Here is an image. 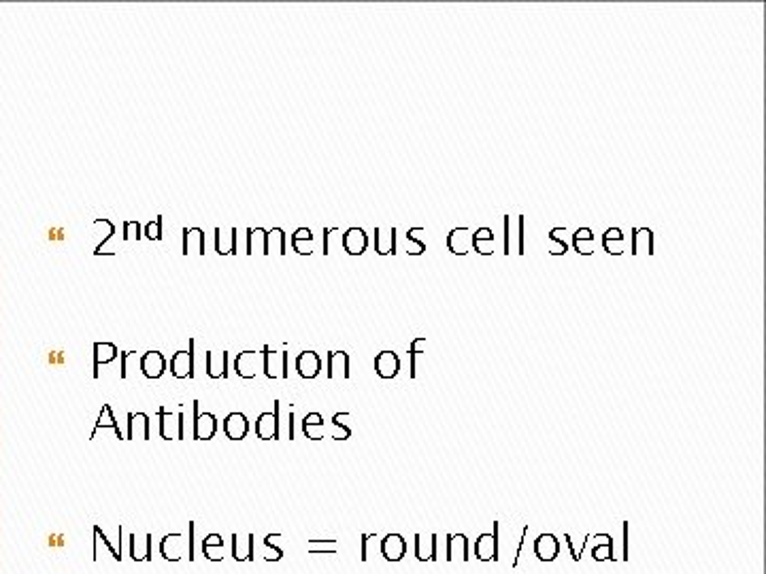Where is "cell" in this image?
Instances as JSON below:
<instances>
[{
	"instance_id": "27",
	"label": "cell",
	"mask_w": 766,
	"mask_h": 574,
	"mask_svg": "<svg viewBox=\"0 0 766 574\" xmlns=\"http://www.w3.org/2000/svg\"><path fill=\"white\" fill-rule=\"evenodd\" d=\"M324 417H322V412H317V410H313V412H309V415H304V419H302V432H304V436L306 438H311V440H322L324 438Z\"/></svg>"
},
{
	"instance_id": "46",
	"label": "cell",
	"mask_w": 766,
	"mask_h": 574,
	"mask_svg": "<svg viewBox=\"0 0 766 574\" xmlns=\"http://www.w3.org/2000/svg\"><path fill=\"white\" fill-rule=\"evenodd\" d=\"M124 238L126 241H132V238H141V223L134 221V219H128L124 221Z\"/></svg>"
},
{
	"instance_id": "35",
	"label": "cell",
	"mask_w": 766,
	"mask_h": 574,
	"mask_svg": "<svg viewBox=\"0 0 766 574\" xmlns=\"http://www.w3.org/2000/svg\"><path fill=\"white\" fill-rule=\"evenodd\" d=\"M101 428H113V430H115V434H117V438H119V440H124V434H121L119 424L115 421L113 410H111V406H109V404H105V406H103V410H101V419H98V424H96V430L92 432V436H94Z\"/></svg>"
},
{
	"instance_id": "50",
	"label": "cell",
	"mask_w": 766,
	"mask_h": 574,
	"mask_svg": "<svg viewBox=\"0 0 766 574\" xmlns=\"http://www.w3.org/2000/svg\"><path fill=\"white\" fill-rule=\"evenodd\" d=\"M622 532H624V555H622V559L628 562L630 559V523L628 521H624Z\"/></svg>"
},
{
	"instance_id": "13",
	"label": "cell",
	"mask_w": 766,
	"mask_h": 574,
	"mask_svg": "<svg viewBox=\"0 0 766 574\" xmlns=\"http://www.w3.org/2000/svg\"><path fill=\"white\" fill-rule=\"evenodd\" d=\"M375 372H377L379 379H394L398 372H401V358H398L390 349L381 351V354H377V358H375Z\"/></svg>"
},
{
	"instance_id": "49",
	"label": "cell",
	"mask_w": 766,
	"mask_h": 574,
	"mask_svg": "<svg viewBox=\"0 0 766 574\" xmlns=\"http://www.w3.org/2000/svg\"><path fill=\"white\" fill-rule=\"evenodd\" d=\"M526 538H528V525H524V528H522V536H519V545H517L515 559H513L511 568H517V566H519V557H522V551H524V545H526Z\"/></svg>"
},
{
	"instance_id": "37",
	"label": "cell",
	"mask_w": 766,
	"mask_h": 574,
	"mask_svg": "<svg viewBox=\"0 0 766 574\" xmlns=\"http://www.w3.org/2000/svg\"><path fill=\"white\" fill-rule=\"evenodd\" d=\"M345 415H349L347 410L345 412H336L334 415V417H332V428H334V434H332V438L334 440H347L349 436H351V428H347L341 419L345 417Z\"/></svg>"
},
{
	"instance_id": "23",
	"label": "cell",
	"mask_w": 766,
	"mask_h": 574,
	"mask_svg": "<svg viewBox=\"0 0 766 574\" xmlns=\"http://www.w3.org/2000/svg\"><path fill=\"white\" fill-rule=\"evenodd\" d=\"M602 249L609 255H622L626 251V236L622 228H607L602 234Z\"/></svg>"
},
{
	"instance_id": "39",
	"label": "cell",
	"mask_w": 766,
	"mask_h": 574,
	"mask_svg": "<svg viewBox=\"0 0 766 574\" xmlns=\"http://www.w3.org/2000/svg\"><path fill=\"white\" fill-rule=\"evenodd\" d=\"M306 551L309 553H336V540H309L306 542Z\"/></svg>"
},
{
	"instance_id": "44",
	"label": "cell",
	"mask_w": 766,
	"mask_h": 574,
	"mask_svg": "<svg viewBox=\"0 0 766 574\" xmlns=\"http://www.w3.org/2000/svg\"><path fill=\"white\" fill-rule=\"evenodd\" d=\"M275 536H277V534H275ZM275 536H272V534H268V536H266V540H264V547L270 551V555H266V557H264L266 562H279V559L284 557V549H279V547H275V545H272V538H275Z\"/></svg>"
},
{
	"instance_id": "12",
	"label": "cell",
	"mask_w": 766,
	"mask_h": 574,
	"mask_svg": "<svg viewBox=\"0 0 766 574\" xmlns=\"http://www.w3.org/2000/svg\"><path fill=\"white\" fill-rule=\"evenodd\" d=\"M415 557H417V562H437V557H439V536L430 534L426 538L424 534H415Z\"/></svg>"
},
{
	"instance_id": "21",
	"label": "cell",
	"mask_w": 766,
	"mask_h": 574,
	"mask_svg": "<svg viewBox=\"0 0 766 574\" xmlns=\"http://www.w3.org/2000/svg\"><path fill=\"white\" fill-rule=\"evenodd\" d=\"M204 364H207V374L211 379H226L228 376V351H222V354L207 351Z\"/></svg>"
},
{
	"instance_id": "14",
	"label": "cell",
	"mask_w": 766,
	"mask_h": 574,
	"mask_svg": "<svg viewBox=\"0 0 766 574\" xmlns=\"http://www.w3.org/2000/svg\"><path fill=\"white\" fill-rule=\"evenodd\" d=\"M141 372L147 379H160L166 372V358L156 349L147 351V354L141 358Z\"/></svg>"
},
{
	"instance_id": "6",
	"label": "cell",
	"mask_w": 766,
	"mask_h": 574,
	"mask_svg": "<svg viewBox=\"0 0 766 574\" xmlns=\"http://www.w3.org/2000/svg\"><path fill=\"white\" fill-rule=\"evenodd\" d=\"M194 345L196 340L190 338V349L177 351L171 358V374L175 379H194Z\"/></svg>"
},
{
	"instance_id": "34",
	"label": "cell",
	"mask_w": 766,
	"mask_h": 574,
	"mask_svg": "<svg viewBox=\"0 0 766 574\" xmlns=\"http://www.w3.org/2000/svg\"><path fill=\"white\" fill-rule=\"evenodd\" d=\"M266 247H268V253L270 251H277L279 255H286L288 253V236H286L284 228H272V230H268V234H266Z\"/></svg>"
},
{
	"instance_id": "19",
	"label": "cell",
	"mask_w": 766,
	"mask_h": 574,
	"mask_svg": "<svg viewBox=\"0 0 766 574\" xmlns=\"http://www.w3.org/2000/svg\"><path fill=\"white\" fill-rule=\"evenodd\" d=\"M445 559L447 562H455L462 559L469 562V538L464 534H447V549H445Z\"/></svg>"
},
{
	"instance_id": "25",
	"label": "cell",
	"mask_w": 766,
	"mask_h": 574,
	"mask_svg": "<svg viewBox=\"0 0 766 574\" xmlns=\"http://www.w3.org/2000/svg\"><path fill=\"white\" fill-rule=\"evenodd\" d=\"M496 247V236L492 228H479L477 232H473V249L481 255H492Z\"/></svg>"
},
{
	"instance_id": "30",
	"label": "cell",
	"mask_w": 766,
	"mask_h": 574,
	"mask_svg": "<svg viewBox=\"0 0 766 574\" xmlns=\"http://www.w3.org/2000/svg\"><path fill=\"white\" fill-rule=\"evenodd\" d=\"M202 553L209 562H222L224 559V538L220 534H209L202 540Z\"/></svg>"
},
{
	"instance_id": "15",
	"label": "cell",
	"mask_w": 766,
	"mask_h": 574,
	"mask_svg": "<svg viewBox=\"0 0 766 574\" xmlns=\"http://www.w3.org/2000/svg\"><path fill=\"white\" fill-rule=\"evenodd\" d=\"M296 372L302 379H315L322 372V358L315 351H302L296 356Z\"/></svg>"
},
{
	"instance_id": "38",
	"label": "cell",
	"mask_w": 766,
	"mask_h": 574,
	"mask_svg": "<svg viewBox=\"0 0 766 574\" xmlns=\"http://www.w3.org/2000/svg\"><path fill=\"white\" fill-rule=\"evenodd\" d=\"M592 557L596 559V562H607V559H616V557H613V538L607 534V538H604V542H602V545H596L594 549H592Z\"/></svg>"
},
{
	"instance_id": "18",
	"label": "cell",
	"mask_w": 766,
	"mask_h": 574,
	"mask_svg": "<svg viewBox=\"0 0 766 574\" xmlns=\"http://www.w3.org/2000/svg\"><path fill=\"white\" fill-rule=\"evenodd\" d=\"M149 440L151 438V426H149V417L145 412H128V432L124 440Z\"/></svg>"
},
{
	"instance_id": "26",
	"label": "cell",
	"mask_w": 766,
	"mask_h": 574,
	"mask_svg": "<svg viewBox=\"0 0 766 574\" xmlns=\"http://www.w3.org/2000/svg\"><path fill=\"white\" fill-rule=\"evenodd\" d=\"M594 245H596V236L592 232V228L584 226L577 228L573 234V247L579 255H592L594 253Z\"/></svg>"
},
{
	"instance_id": "43",
	"label": "cell",
	"mask_w": 766,
	"mask_h": 574,
	"mask_svg": "<svg viewBox=\"0 0 766 574\" xmlns=\"http://www.w3.org/2000/svg\"><path fill=\"white\" fill-rule=\"evenodd\" d=\"M526 219H524V215H519L517 217V253L519 255H524L526 253Z\"/></svg>"
},
{
	"instance_id": "4",
	"label": "cell",
	"mask_w": 766,
	"mask_h": 574,
	"mask_svg": "<svg viewBox=\"0 0 766 574\" xmlns=\"http://www.w3.org/2000/svg\"><path fill=\"white\" fill-rule=\"evenodd\" d=\"M475 557L481 562H498V521H494V532H485L475 540Z\"/></svg>"
},
{
	"instance_id": "29",
	"label": "cell",
	"mask_w": 766,
	"mask_h": 574,
	"mask_svg": "<svg viewBox=\"0 0 766 574\" xmlns=\"http://www.w3.org/2000/svg\"><path fill=\"white\" fill-rule=\"evenodd\" d=\"M313 243H315V238H313V234H311V230H309V228H298V230L290 236V245H292V249H294L296 253H300V255H309V253H313Z\"/></svg>"
},
{
	"instance_id": "52",
	"label": "cell",
	"mask_w": 766,
	"mask_h": 574,
	"mask_svg": "<svg viewBox=\"0 0 766 574\" xmlns=\"http://www.w3.org/2000/svg\"><path fill=\"white\" fill-rule=\"evenodd\" d=\"M194 530H196V525H194V521H190L188 523V559L190 562H194V545H192V540H194Z\"/></svg>"
},
{
	"instance_id": "31",
	"label": "cell",
	"mask_w": 766,
	"mask_h": 574,
	"mask_svg": "<svg viewBox=\"0 0 766 574\" xmlns=\"http://www.w3.org/2000/svg\"><path fill=\"white\" fill-rule=\"evenodd\" d=\"M119 356V351L113 342H96L94 345V376H98V366L109 364Z\"/></svg>"
},
{
	"instance_id": "51",
	"label": "cell",
	"mask_w": 766,
	"mask_h": 574,
	"mask_svg": "<svg viewBox=\"0 0 766 574\" xmlns=\"http://www.w3.org/2000/svg\"><path fill=\"white\" fill-rule=\"evenodd\" d=\"M375 538V534H362V551H360V559L366 562L369 559V542Z\"/></svg>"
},
{
	"instance_id": "28",
	"label": "cell",
	"mask_w": 766,
	"mask_h": 574,
	"mask_svg": "<svg viewBox=\"0 0 766 574\" xmlns=\"http://www.w3.org/2000/svg\"><path fill=\"white\" fill-rule=\"evenodd\" d=\"M375 251L379 255H394L396 253V228H377L375 230Z\"/></svg>"
},
{
	"instance_id": "16",
	"label": "cell",
	"mask_w": 766,
	"mask_h": 574,
	"mask_svg": "<svg viewBox=\"0 0 766 574\" xmlns=\"http://www.w3.org/2000/svg\"><path fill=\"white\" fill-rule=\"evenodd\" d=\"M222 428H224V434L230 440H243L250 432V421H247V417H245V412L236 410V412H230L228 417L224 419Z\"/></svg>"
},
{
	"instance_id": "10",
	"label": "cell",
	"mask_w": 766,
	"mask_h": 574,
	"mask_svg": "<svg viewBox=\"0 0 766 574\" xmlns=\"http://www.w3.org/2000/svg\"><path fill=\"white\" fill-rule=\"evenodd\" d=\"M447 249L453 255H467L473 249V232H471V228H467V226L453 228L447 234Z\"/></svg>"
},
{
	"instance_id": "20",
	"label": "cell",
	"mask_w": 766,
	"mask_h": 574,
	"mask_svg": "<svg viewBox=\"0 0 766 574\" xmlns=\"http://www.w3.org/2000/svg\"><path fill=\"white\" fill-rule=\"evenodd\" d=\"M630 253L632 255H641V253L654 255V232L650 228H632Z\"/></svg>"
},
{
	"instance_id": "40",
	"label": "cell",
	"mask_w": 766,
	"mask_h": 574,
	"mask_svg": "<svg viewBox=\"0 0 766 574\" xmlns=\"http://www.w3.org/2000/svg\"><path fill=\"white\" fill-rule=\"evenodd\" d=\"M424 228H411L409 232H407V253H411V255H421L424 251H426V243L424 241H419L415 234L417 232H421Z\"/></svg>"
},
{
	"instance_id": "48",
	"label": "cell",
	"mask_w": 766,
	"mask_h": 574,
	"mask_svg": "<svg viewBox=\"0 0 766 574\" xmlns=\"http://www.w3.org/2000/svg\"><path fill=\"white\" fill-rule=\"evenodd\" d=\"M94 536H96L98 540H103L105 545L109 547V551H111V555H113V559H115V562H121V551H117V549H115V547L111 545V540H109V538H107V536L103 534V530H101L98 525H94Z\"/></svg>"
},
{
	"instance_id": "7",
	"label": "cell",
	"mask_w": 766,
	"mask_h": 574,
	"mask_svg": "<svg viewBox=\"0 0 766 574\" xmlns=\"http://www.w3.org/2000/svg\"><path fill=\"white\" fill-rule=\"evenodd\" d=\"M262 366V351H243L234 360V370L241 379H254Z\"/></svg>"
},
{
	"instance_id": "45",
	"label": "cell",
	"mask_w": 766,
	"mask_h": 574,
	"mask_svg": "<svg viewBox=\"0 0 766 574\" xmlns=\"http://www.w3.org/2000/svg\"><path fill=\"white\" fill-rule=\"evenodd\" d=\"M592 538V534H588L586 536V540L584 542H581V547L577 549L575 545H573V538H571V534H566L564 536V540H566V545H568V551H571V557H573V562H579L581 559V555H584V547L588 545V540Z\"/></svg>"
},
{
	"instance_id": "11",
	"label": "cell",
	"mask_w": 766,
	"mask_h": 574,
	"mask_svg": "<svg viewBox=\"0 0 766 574\" xmlns=\"http://www.w3.org/2000/svg\"><path fill=\"white\" fill-rule=\"evenodd\" d=\"M341 245L349 255H362L366 249H369V234H366L362 228H347L341 236Z\"/></svg>"
},
{
	"instance_id": "9",
	"label": "cell",
	"mask_w": 766,
	"mask_h": 574,
	"mask_svg": "<svg viewBox=\"0 0 766 574\" xmlns=\"http://www.w3.org/2000/svg\"><path fill=\"white\" fill-rule=\"evenodd\" d=\"M381 555L388 562H401L407 555V540L401 534H388L381 540Z\"/></svg>"
},
{
	"instance_id": "47",
	"label": "cell",
	"mask_w": 766,
	"mask_h": 574,
	"mask_svg": "<svg viewBox=\"0 0 766 574\" xmlns=\"http://www.w3.org/2000/svg\"><path fill=\"white\" fill-rule=\"evenodd\" d=\"M503 253L509 255L511 253V215H505L503 217Z\"/></svg>"
},
{
	"instance_id": "32",
	"label": "cell",
	"mask_w": 766,
	"mask_h": 574,
	"mask_svg": "<svg viewBox=\"0 0 766 574\" xmlns=\"http://www.w3.org/2000/svg\"><path fill=\"white\" fill-rule=\"evenodd\" d=\"M266 234L268 230L264 228H250L247 230V255H254L256 251H260L262 255H268V247H266Z\"/></svg>"
},
{
	"instance_id": "53",
	"label": "cell",
	"mask_w": 766,
	"mask_h": 574,
	"mask_svg": "<svg viewBox=\"0 0 766 574\" xmlns=\"http://www.w3.org/2000/svg\"><path fill=\"white\" fill-rule=\"evenodd\" d=\"M339 232V228H324V255L330 253V236Z\"/></svg>"
},
{
	"instance_id": "41",
	"label": "cell",
	"mask_w": 766,
	"mask_h": 574,
	"mask_svg": "<svg viewBox=\"0 0 766 574\" xmlns=\"http://www.w3.org/2000/svg\"><path fill=\"white\" fill-rule=\"evenodd\" d=\"M562 228H564V226H562ZM562 228H554V230L549 232V241H551L549 253H551V255H564V253H566V249H568V245L558 236Z\"/></svg>"
},
{
	"instance_id": "24",
	"label": "cell",
	"mask_w": 766,
	"mask_h": 574,
	"mask_svg": "<svg viewBox=\"0 0 766 574\" xmlns=\"http://www.w3.org/2000/svg\"><path fill=\"white\" fill-rule=\"evenodd\" d=\"M160 553L166 562H179L183 555V534H168L160 542Z\"/></svg>"
},
{
	"instance_id": "3",
	"label": "cell",
	"mask_w": 766,
	"mask_h": 574,
	"mask_svg": "<svg viewBox=\"0 0 766 574\" xmlns=\"http://www.w3.org/2000/svg\"><path fill=\"white\" fill-rule=\"evenodd\" d=\"M198 400H194L192 402V412H194V421H192V436H194V440H211L213 436H216V432H218V419H216V415H213V412H200V408H198Z\"/></svg>"
},
{
	"instance_id": "2",
	"label": "cell",
	"mask_w": 766,
	"mask_h": 574,
	"mask_svg": "<svg viewBox=\"0 0 766 574\" xmlns=\"http://www.w3.org/2000/svg\"><path fill=\"white\" fill-rule=\"evenodd\" d=\"M262 370L268 379H288V351H270V347H262Z\"/></svg>"
},
{
	"instance_id": "5",
	"label": "cell",
	"mask_w": 766,
	"mask_h": 574,
	"mask_svg": "<svg viewBox=\"0 0 766 574\" xmlns=\"http://www.w3.org/2000/svg\"><path fill=\"white\" fill-rule=\"evenodd\" d=\"M272 412H262L256 421V434L262 440H279V400L272 402Z\"/></svg>"
},
{
	"instance_id": "22",
	"label": "cell",
	"mask_w": 766,
	"mask_h": 574,
	"mask_svg": "<svg viewBox=\"0 0 766 574\" xmlns=\"http://www.w3.org/2000/svg\"><path fill=\"white\" fill-rule=\"evenodd\" d=\"M196 253L204 255V232L200 228H186L183 230V255Z\"/></svg>"
},
{
	"instance_id": "8",
	"label": "cell",
	"mask_w": 766,
	"mask_h": 574,
	"mask_svg": "<svg viewBox=\"0 0 766 574\" xmlns=\"http://www.w3.org/2000/svg\"><path fill=\"white\" fill-rule=\"evenodd\" d=\"M534 555L539 557V562H554L558 555H560V540L556 534H541L537 540H534Z\"/></svg>"
},
{
	"instance_id": "17",
	"label": "cell",
	"mask_w": 766,
	"mask_h": 574,
	"mask_svg": "<svg viewBox=\"0 0 766 574\" xmlns=\"http://www.w3.org/2000/svg\"><path fill=\"white\" fill-rule=\"evenodd\" d=\"M326 374L328 379H336V376H343V379H349L351 372H349V354H345V351H330L328 358H326Z\"/></svg>"
},
{
	"instance_id": "42",
	"label": "cell",
	"mask_w": 766,
	"mask_h": 574,
	"mask_svg": "<svg viewBox=\"0 0 766 574\" xmlns=\"http://www.w3.org/2000/svg\"><path fill=\"white\" fill-rule=\"evenodd\" d=\"M162 215H158L156 219H153V221H149L147 223V226H145V236L149 238V241H160L162 238Z\"/></svg>"
},
{
	"instance_id": "36",
	"label": "cell",
	"mask_w": 766,
	"mask_h": 574,
	"mask_svg": "<svg viewBox=\"0 0 766 574\" xmlns=\"http://www.w3.org/2000/svg\"><path fill=\"white\" fill-rule=\"evenodd\" d=\"M426 347V338L424 336H417V338H413L411 340V345H409V362H411V379H415L417 376V358H419V354H421V349Z\"/></svg>"
},
{
	"instance_id": "33",
	"label": "cell",
	"mask_w": 766,
	"mask_h": 574,
	"mask_svg": "<svg viewBox=\"0 0 766 574\" xmlns=\"http://www.w3.org/2000/svg\"><path fill=\"white\" fill-rule=\"evenodd\" d=\"M254 542H256V534H250L247 536V547H241V540H238V534H232V557L236 562H252L254 559Z\"/></svg>"
},
{
	"instance_id": "54",
	"label": "cell",
	"mask_w": 766,
	"mask_h": 574,
	"mask_svg": "<svg viewBox=\"0 0 766 574\" xmlns=\"http://www.w3.org/2000/svg\"><path fill=\"white\" fill-rule=\"evenodd\" d=\"M130 356H132V351H124V354H121V370H119V376L121 379L128 376V358Z\"/></svg>"
},
{
	"instance_id": "1",
	"label": "cell",
	"mask_w": 766,
	"mask_h": 574,
	"mask_svg": "<svg viewBox=\"0 0 766 574\" xmlns=\"http://www.w3.org/2000/svg\"><path fill=\"white\" fill-rule=\"evenodd\" d=\"M158 419H160V436L164 440H183L186 438V430H183V419L186 415L181 410L179 412H168L164 406L158 408Z\"/></svg>"
}]
</instances>
